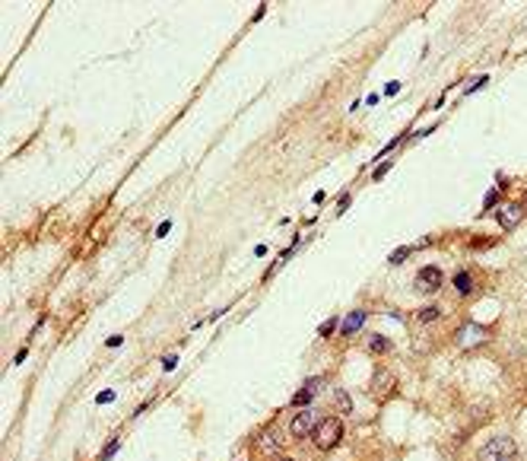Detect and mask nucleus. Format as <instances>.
<instances>
[{"mask_svg": "<svg viewBox=\"0 0 527 461\" xmlns=\"http://www.w3.org/2000/svg\"><path fill=\"white\" fill-rule=\"evenodd\" d=\"M480 461H518V445L511 436H492L480 449Z\"/></svg>", "mask_w": 527, "mask_h": 461, "instance_id": "1", "label": "nucleus"}, {"mask_svg": "<svg viewBox=\"0 0 527 461\" xmlns=\"http://www.w3.org/2000/svg\"><path fill=\"white\" fill-rule=\"evenodd\" d=\"M312 439H314V445H318V449H324V452L334 449V445H340V439H344V423H340L337 417L318 420V426H314Z\"/></svg>", "mask_w": 527, "mask_h": 461, "instance_id": "2", "label": "nucleus"}, {"mask_svg": "<svg viewBox=\"0 0 527 461\" xmlns=\"http://www.w3.org/2000/svg\"><path fill=\"white\" fill-rule=\"evenodd\" d=\"M314 426H318V413H314L312 408H305V410H299L296 417H292V423H289V433L296 439H302V436H312L314 433Z\"/></svg>", "mask_w": 527, "mask_h": 461, "instance_id": "3", "label": "nucleus"}, {"mask_svg": "<svg viewBox=\"0 0 527 461\" xmlns=\"http://www.w3.org/2000/svg\"><path fill=\"white\" fill-rule=\"evenodd\" d=\"M439 287H442V270L439 267H422L420 274H416V290H420V293H435Z\"/></svg>", "mask_w": 527, "mask_h": 461, "instance_id": "4", "label": "nucleus"}, {"mask_svg": "<svg viewBox=\"0 0 527 461\" xmlns=\"http://www.w3.org/2000/svg\"><path fill=\"white\" fill-rule=\"evenodd\" d=\"M368 391H372V398L385 401L388 395H394V376H391V372H385V369L375 372V376H372V388H368Z\"/></svg>", "mask_w": 527, "mask_h": 461, "instance_id": "5", "label": "nucleus"}, {"mask_svg": "<svg viewBox=\"0 0 527 461\" xmlns=\"http://www.w3.org/2000/svg\"><path fill=\"white\" fill-rule=\"evenodd\" d=\"M480 341H486V331L480 328V324H467V328L461 331V337H457L461 347H474V344H480Z\"/></svg>", "mask_w": 527, "mask_h": 461, "instance_id": "6", "label": "nucleus"}, {"mask_svg": "<svg viewBox=\"0 0 527 461\" xmlns=\"http://www.w3.org/2000/svg\"><path fill=\"white\" fill-rule=\"evenodd\" d=\"M499 223H502L505 229L518 226V223H521V207H518V204H505L502 210H499Z\"/></svg>", "mask_w": 527, "mask_h": 461, "instance_id": "7", "label": "nucleus"}, {"mask_svg": "<svg viewBox=\"0 0 527 461\" xmlns=\"http://www.w3.org/2000/svg\"><path fill=\"white\" fill-rule=\"evenodd\" d=\"M318 385H321V378H312V382H305V388H299V391H296L292 404H296V408H302V404H308V401L314 398V391H318Z\"/></svg>", "mask_w": 527, "mask_h": 461, "instance_id": "8", "label": "nucleus"}, {"mask_svg": "<svg viewBox=\"0 0 527 461\" xmlns=\"http://www.w3.org/2000/svg\"><path fill=\"white\" fill-rule=\"evenodd\" d=\"M280 445H283V439H280V433H277V430H267L264 436H261V449L267 452V455H273V452H277Z\"/></svg>", "mask_w": 527, "mask_h": 461, "instance_id": "9", "label": "nucleus"}, {"mask_svg": "<svg viewBox=\"0 0 527 461\" xmlns=\"http://www.w3.org/2000/svg\"><path fill=\"white\" fill-rule=\"evenodd\" d=\"M362 322H366V312H350L344 318V334H356L362 328Z\"/></svg>", "mask_w": 527, "mask_h": 461, "instance_id": "10", "label": "nucleus"}, {"mask_svg": "<svg viewBox=\"0 0 527 461\" xmlns=\"http://www.w3.org/2000/svg\"><path fill=\"white\" fill-rule=\"evenodd\" d=\"M454 287H457V293H464V296L474 290V283H470V274H467V270H461V274L454 277Z\"/></svg>", "mask_w": 527, "mask_h": 461, "instance_id": "11", "label": "nucleus"}, {"mask_svg": "<svg viewBox=\"0 0 527 461\" xmlns=\"http://www.w3.org/2000/svg\"><path fill=\"white\" fill-rule=\"evenodd\" d=\"M439 315H442V309H439V306H426V309H420V322H422V324L439 322Z\"/></svg>", "mask_w": 527, "mask_h": 461, "instance_id": "12", "label": "nucleus"}, {"mask_svg": "<svg viewBox=\"0 0 527 461\" xmlns=\"http://www.w3.org/2000/svg\"><path fill=\"white\" fill-rule=\"evenodd\" d=\"M368 350H372V354H385V350H391V344H388L385 337H372V341H368Z\"/></svg>", "mask_w": 527, "mask_h": 461, "instance_id": "13", "label": "nucleus"}, {"mask_svg": "<svg viewBox=\"0 0 527 461\" xmlns=\"http://www.w3.org/2000/svg\"><path fill=\"white\" fill-rule=\"evenodd\" d=\"M337 408L340 410H350V398H346L344 391H337Z\"/></svg>", "mask_w": 527, "mask_h": 461, "instance_id": "14", "label": "nucleus"}, {"mask_svg": "<svg viewBox=\"0 0 527 461\" xmlns=\"http://www.w3.org/2000/svg\"><path fill=\"white\" fill-rule=\"evenodd\" d=\"M407 255H410V248H400V252H394V255H391V264H400Z\"/></svg>", "mask_w": 527, "mask_h": 461, "instance_id": "15", "label": "nucleus"}, {"mask_svg": "<svg viewBox=\"0 0 527 461\" xmlns=\"http://www.w3.org/2000/svg\"><path fill=\"white\" fill-rule=\"evenodd\" d=\"M334 328H337V322H327V324H321V331H318V334H321V337H327Z\"/></svg>", "mask_w": 527, "mask_h": 461, "instance_id": "16", "label": "nucleus"}, {"mask_svg": "<svg viewBox=\"0 0 527 461\" xmlns=\"http://www.w3.org/2000/svg\"><path fill=\"white\" fill-rule=\"evenodd\" d=\"M115 452H118V443H112V445H108V449H105V452H102V461H105V458H112V455H115Z\"/></svg>", "mask_w": 527, "mask_h": 461, "instance_id": "17", "label": "nucleus"}, {"mask_svg": "<svg viewBox=\"0 0 527 461\" xmlns=\"http://www.w3.org/2000/svg\"><path fill=\"white\" fill-rule=\"evenodd\" d=\"M280 461H296V458H280Z\"/></svg>", "mask_w": 527, "mask_h": 461, "instance_id": "18", "label": "nucleus"}]
</instances>
